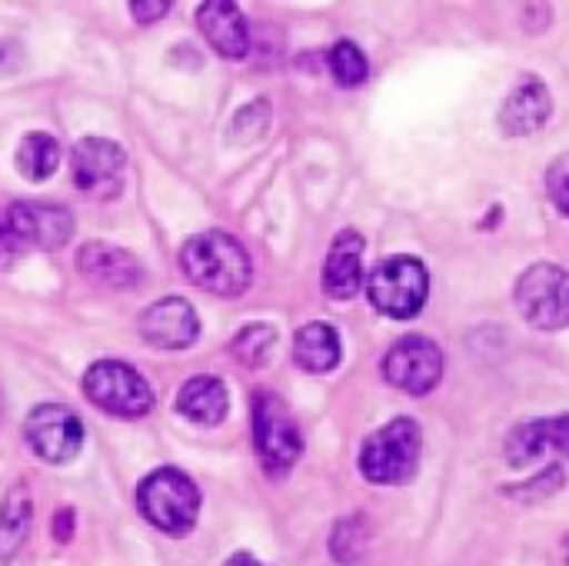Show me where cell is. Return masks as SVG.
<instances>
[{
  "mask_svg": "<svg viewBox=\"0 0 569 566\" xmlns=\"http://www.w3.org/2000/svg\"><path fill=\"white\" fill-rule=\"evenodd\" d=\"M180 270L197 290L213 297H240L253 284V260L247 247L223 230L190 237L180 247Z\"/></svg>",
  "mask_w": 569,
  "mask_h": 566,
  "instance_id": "cell-1",
  "label": "cell"
},
{
  "mask_svg": "<svg viewBox=\"0 0 569 566\" xmlns=\"http://www.w3.org/2000/svg\"><path fill=\"white\" fill-rule=\"evenodd\" d=\"M423 457V427L413 417H397L373 430L360 447V474L377 487H403L417 477Z\"/></svg>",
  "mask_w": 569,
  "mask_h": 566,
  "instance_id": "cell-2",
  "label": "cell"
},
{
  "mask_svg": "<svg viewBox=\"0 0 569 566\" xmlns=\"http://www.w3.org/2000/svg\"><path fill=\"white\" fill-rule=\"evenodd\" d=\"M137 510L153 530L167 537H187L200 517V490L183 470L160 467L140 480Z\"/></svg>",
  "mask_w": 569,
  "mask_h": 566,
  "instance_id": "cell-3",
  "label": "cell"
},
{
  "mask_svg": "<svg viewBox=\"0 0 569 566\" xmlns=\"http://www.w3.org/2000/svg\"><path fill=\"white\" fill-rule=\"evenodd\" d=\"M367 297L380 314L393 320H413L430 297V274L417 257H387L367 277Z\"/></svg>",
  "mask_w": 569,
  "mask_h": 566,
  "instance_id": "cell-4",
  "label": "cell"
},
{
  "mask_svg": "<svg viewBox=\"0 0 569 566\" xmlns=\"http://www.w3.org/2000/svg\"><path fill=\"white\" fill-rule=\"evenodd\" d=\"M87 400L117 417V420H140L153 410V390L140 370L123 360H97L83 374Z\"/></svg>",
  "mask_w": 569,
  "mask_h": 566,
  "instance_id": "cell-5",
  "label": "cell"
},
{
  "mask_svg": "<svg viewBox=\"0 0 569 566\" xmlns=\"http://www.w3.org/2000/svg\"><path fill=\"white\" fill-rule=\"evenodd\" d=\"M253 447L270 477H287L303 457V434L277 394L253 397Z\"/></svg>",
  "mask_w": 569,
  "mask_h": 566,
  "instance_id": "cell-6",
  "label": "cell"
},
{
  "mask_svg": "<svg viewBox=\"0 0 569 566\" xmlns=\"http://www.w3.org/2000/svg\"><path fill=\"white\" fill-rule=\"evenodd\" d=\"M520 317L533 330H567L569 327V270L557 264H533L520 274L513 290Z\"/></svg>",
  "mask_w": 569,
  "mask_h": 566,
  "instance_id": "cell-7",
  "label": "cell"
},
{
  "mask_svg": "<svg viewBox=\"0 0 569 566\" xmlns=\"http://www.w3.org/2000/svg\"><path fill=\"white\" fill-rule=\"evenodd\" d=\"M380 374L400 394L427 397L443 380V350H440V344H433L430 337H420V334L400 337L387 350V357L380 364Z\"/></svg>",
  "mask_w": 569,
  "mask_h": 566,
  "instance_id": "cell-8",
  "label": "cell"
},
{
  "mask_svg": "<svg viewBox=\"0 0 569 566\" xmlns=\"http://www.w3.org/2000/svg\"><path fill=\"white\" fill-rule=\"evenodd\" d=\"M23 437L47 464H70L83 450V424L63 404H37L23 420Z\"/></svg>",
  "mask_w": 569,
  "mask_h": 566,
  "instance_id": "cell-9",
  "label": "cell"
},
{
  "mask_svg": "<svg viewBox=\"0 0 569 566\" xmlns=\"http://www.w3.org/2000/svg\"><path fill=\"white\" fill-rule=\"evenodd\" d=\"M70 170L77 190H83L93 200H110L120 193L127 153L117 140L107 137H83L70 153Z\"/></svg>",
  "mask_w": 569,
  "mask_h": 566,
  "instance_id": "cell-10",
  "label": "cell"
},
{
  "mask_svg": "<svg viewBox=\"0 0 569 566\" xmlns=\"http://www.w3.org/2000/svg\"><path fill=\"white\" fill-rule=\"evenodd\" d=\"M7 227L17 244L33 250H60L73 237V214L60 203L17 200L7 207Z\"/></svg>",
  "mask_w": 569,
  "mask_h": 566,
  "instance_id": "cell-11",
  "label": "cell"
},
{
  "mask_svg": "<svg viewBox=\"0 0 569 566\" xmlns=\"http://www.w3.org/2000/svg\"><path fill=\"white\" fill-rule=\"evenodd\" d=\"M137 330L153 350H187L200 337V317L183 297H163L140 310Z\"/></svg>",
  "mask_w": 569,
  "mask_h": 566,
  "instance_id": "cell-12",
  "label": "cell"
},
{
  "mask_svg": "<svg viewBox=\"0 0 569 566\" xmlns=\"http://www.w3.org/2000/svg\"><path fill=\"white\" fill-rule=\"evenodd\" d=\"M503 454L510 467H533L553 457L569 460V417H547L513 427Z\"/></svg>",
  "mask_w": 569,
  "mask_h": 566,
  "instance_id": "cell-13",
  "label": "cell"
},
{
  "mask_svg": "<svg viewBox=\"0 0 569 566\" xmlns=\"http://www.w3.org/2000/svg\"><path fill=\"white\" fill-rule=\"evenodd\" d=\"M77 270L87 280L110 287V290H130V287H140L143 280V267L130 250L100 244V240H90L77 250Z\"/></svg>",
  "mask_w": 569,
  "mask_h": 566,
  "instance_id": "cell-14",
  "label": "cell"
},
{
  "mask_svg": "<svg viewBox=\"0 0 569 566\" xmlns=\"http://www.w3.org/2000/svg\"><path fill=\"white\" fill-rule=\"evenodd\" d=\"M197 27L220 57L240 60V57L250 53V27H247V17H243V10L237 3H230V0L200 3Z\"/></svg>",
  "mask_w": 569,
  "mask_h": 566,
  "instance_id": "cell-15",
  "label": "cell"
},
{
  "mask_svg": "<svg viewBox=\"0 0 569 566\" xmlns=\"http://www.w3.org/2000/svg\"><path fill=\"white\" fill-rule=\"evenodd\" d=\"M553 113L550 87L540 77H520V83L510 90V97L500 107V127L507 137H527L537 133Z\"/></svg>",
  "mask_w": 569,
  "mask_h": 566,
  "instance_id": "cell-16",
  "label": "cell"
},
{
  "mask_svg": "<svg viewBox=\"0 0 569 566\" xmlns=\"http://www.w3.org/2000/svg\"><path fill=\"white\" fill-rule=\"evenodd\" d=\"M363 250L367 240L357 230H343L333 237L330 250H327V264H323V290L333 300H350L360 294L363 287Z\"/></svg>",
  "mask_w": 569,
  "mask_h": 566,
  "instance_id": "cell-17",
  "label": "cell"
},
{
  "mask_svg": "<svg viewBox=\"0 0 569 566\" xmlns=\"http://www.w3.org/2000/svg\"><path fill=\"white\" fill-rule=\"evenodd\" d=\"M177 410L180 417H187L190 424H200V427H220L227 420V410H230V394H227V384L220 377H210V374H200V377H190L180 394H177Z\"/></svg>",
  "mask_w": 569,
  "mask_h": 566,
  "instance_id": "cell-18",
  "label": "cell"
},
{
  "mask_svg": "<svg viewBox=\"0 0 569 566\" xmlns=\"http://www.w3.org/2000/svg\"><path fill=\"white\" fill-rule=\"evenodd\" d=\"M340 357H343V347H340L337 327H330L323 320H313V324L297 330V337H293V360H297L300 370H307V374H330V370L340 367Z\"/></svg>",
  "mask_w": 569,
  "mask_h": 566,
  "instance_id": "cell-19",
  "label": "cell"
},
{
  "mask_svg": "<svg viewBox=\"0 0 569 566\" xmlns=\"http://www.w3.org/2000/svg\"><path fill=\"white\" fill-rule=\"evenodd\" d=\"M30 524H33L30 490L23 484H13L10 494L3 497V507H0V566L10 564L17 557V550L27 544Z\"/></svg>",
  "mask_w": 569,
  "mask_h": 566,
  "instance_id": "cell-20",
  "label": "cell"
},
{
  "mask_svg": "<svg viewBox=\"0 0 569 566\" xmlns=\"http://www.w3.org/2000/svg\"><path fill=\"white\" fill-rule=\"evenodd\" d=\"M57 167H60V140L57 137L37 130V133H27L20 140V147H17V170L27 180L40 183V180L53 177Z\"/></svg>",
  "mask_w": 569,
  "mask_h": 566,
  "instance_id": "cell-21",
  "label": "cell"
},
{
  "mask_svg": "<svg viewBox=\"0 0 569 566\" xmlns=\"http://www.w3.org/2000/svg\"><path fill=\"white\" fill-rule=\"evenodd\" d=\"M370 550V524L363 520V514L343 517L333 534H330V557L340 566L360 564Z\"/></svg>",
  "mask_w": 569,
  "mask_h": 566,
  "instance_id": "cell-22",
  "label": "cell"
},
{
  "mask_svg": "<svg viewBox=\"0 0 569 566\" xmlns=\"http://www.w3.org/2000/svg\"><path fill=\"white\" fill-rule=\"evenodd\" d=\"M273 344H277V330L270 324H247L233 340H230V354L237 364L243 367H263L273 354Z\"/></svg>",
  "mask_w": 569,
  "mask_h": 566,
  "instance_id": "cell-23",
  "label": "cell"
},
{
  "mask_svg": "<svg viewBox=\"0 0 569 566\" xmlns=\"http://www.w3.org/2000/svg\"><path fill=\"white\" fill-rule=\"evenodd\" d=\"M327 63H330V73L340 87H360L370 77L367 53L353 40H337L327 53Z\"/></svg>",
  "mask_w": 569,
  "mask_h": 566,
  "instance_id": "cell-24",
  "label": "cell"
},
{
  "mask_svg": "<svg viewBox=\"0 0 569 566\" xmlns=\"http://www.w3.org/2000/svg\"><path fill=\"white\" fill-rule=\"evenodd\" d=\"M267 123H270V103H267V100H253V103H247L243 110H237L230 133L250 143V140H257V137L267 130Z\"/></svg>",
  "mask_w": 569,
  "mask_h": 566,
  "instance_id": "cell-25",
  "label": "cell"
},
{
  "mask_svg": "<svg viewBox=\"0 0 569 566\" xmlns=\"http://www.w3.org/2000/svg\"><path fill=\"white\" fill-rule=\"evenodd\" d=\"M563 484H567L563 467H560V464H550V467H547V470H540L530 484H523V487H507V494H510V497H520V500H530V497H550V494H557Z\"/></svg>",
  "mask_w": 569,
  "mask_h": 566,
  "instance_id": "cell-26",
  "label": "cell"
},
{
  "mask_svg": "<svg viewBox=\"0 0 569 566\" xmlns=\"http://www.w3.org/2000/svg\"><path fill=\"white\" fill-rule=\"evenodd\" d=\"M543 183H547V193H550L553 207H557L563 217H569V153H560V157L547 167Z\"/></svg>",
  "mask_w": 569,
  "mask_h": 566,
  "instance_id": "cell-27",
  "label": "cell"
},
{
  "mask_svg": "<svg viewBox=\"0 0 569 566\" xmlns=\"http://www.w3.org/2000/svg\"><path fill=\"white\" fill-rule=\"evenodd\" d=\"M167 10H170L167 0H133V3H130V13H133V20H140V23H153V20H160Z\"/></svg>",
  "mask_w": 569,
  "mask_h": 566,
  "instance_id": "cell-28",
  "label": "cell"
},
{
  "mask_svg": "<svg viewBox=\"0 0 569 566\" xmlns=\"http://www.w3.org/2000/svg\"><path fill=\"white\" fill-rule=\"evenodd\" d=\"M70 530H73V510H60V514L50 520V534H53L60 544H70Z\"/></svg>",
  "mask_w": 569,
  "mask_h": 566,
  "instance_id": "cell-29",
  "label": "cell"
},
{
  "mask_svg": "<svg viewBox=\"0 0 569 566\" xmlns=\"http://www.w3.org/2000/svg\"><path fill=\"white\" fill-rule=\"evenodd\" d=\"M17 250V240H13V234H10V227H7V214L0 217V257H10Z\"/></svg>",
  "mask_w": 569,
  "mask_h": 566,
  "instance_id": "cell-30",
  "label": "cell"
},
{
  "mask_svg": "<svg viewBox=\"0 0 569 566\" xmlns=\"http://www.w3.org/2000/svg\"><path fill=\"white\" fill-rule=\"evenodd\" d=\"M223 566H263V564H260L253 554H233V557H230Z\"/></svg>",
  "mask_w": 569,
  "mask_h": 566,
  "instance_id": "cell-31",
  "label": "cell"
},
{
  "mask_svg": "<svg viewBox=\"0 0 569 566\" xmlns=\"http://www.w3.org/2000/svg\"><path fill=\"white\" fill-rule=\"evenodd\" d=\"M563 557H567V566H569V537L563 540Z\"/></svg>",
  "mask_w": 569,
  "mask_h": 566,
  "instance_id": "cell-32",
  "label": "cell"
}]
</instances>
